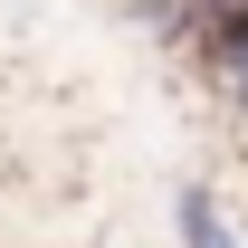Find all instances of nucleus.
<instances>
[{
    "instance_id": "nucleus-2",
    "label": "nucleus",
    "mask_w": 248,
    "mask_h": 248,
    "mask_svg": "<svg viewBox=\"0 0 248 248\" xmlns=\"http://www.w3.org/2000/svg\"><path fill=\"white\" fill-rule=\"evenodd\" d=\"M172 248H239V219H229V201H219L201 172L172 191Z\"/></svg>"
},
{
    "instance_id": "nucleus-1",
    "label": "nucleus",
    "mask_w": 248,
    "mask_h": 248,
    "mask_svg": "<svg viewBox=\"0 0 248 248\" xmlns=\"http://www.w3.org/2000/svg\"><path fill=\"white\" fill-rule=\"evenodd\" d=\"M191 77H201V95H210V115L248 143V10L201 48V58H191Z\"/></svg>"
}]
</instances>
